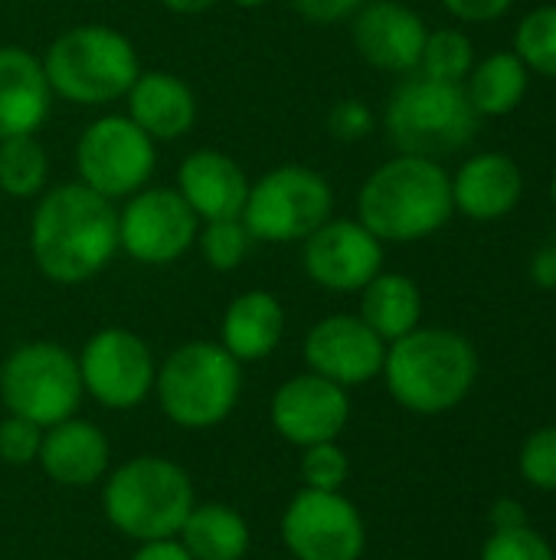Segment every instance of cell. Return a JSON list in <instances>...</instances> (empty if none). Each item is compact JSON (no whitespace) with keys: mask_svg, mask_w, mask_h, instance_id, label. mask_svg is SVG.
<instances>
[{"mask_svg":"<svg viewBox=\"0 0 556 560\" xmlns=\"http://www.w3.org/2000/svg\"><path fill=\"white\" fill-rule=\"evenodd\" d=\"M347 476H351V459L338 446V440L315 443V446H305L301 450V482H305V489L341 492L344 482H347Z\"/></svg>","mask_w":556,"mask_h":560,"instance_id":"31","label":"cell"},{"mask_svg":"<svg viewBox=\"0 0 556 560\" xmlns=\"http://www.w3.org/2000/svg\"><path fill=\"white\" fill-rule=\"evenodd\" d=\"M518 525H528V512L518 499H498L495 509H492V532L498 528H518Z\"/></svg>","mask_w":556,"mask_h":560,"instance_id":"39","label":"cell"},{"mask_svg":"<svg viewBox=\"0 0 556 560\" xmlns=\"http://www.w3.org/2000/svg\"><path fill=\"white\" fill-rule=\"evenodd\" d=\"M131 560H193L187 555V548L177 538H161V541H144Z\"/></svg>","mask_w":556,"mask_h":560,"instance_id":"38","label":"cell"},{"mask_svg":"<svg viewBox=\"0 0 556 560\" xmlns=\"http://www.w3.org/2000/svg\"><path fill=\"white\" fill-rule=\"evenodd\" d=\"M242 390V364L213 341H187L174 348L154 377V394L170 423L184 430H210L223 423Z\"/></svg>","mask_w":556,"mask_h":560,"instance_id":"7","label":"cell"},{"mask_svg":"<svg viewBox=\"0 0 556 560\" xmlns=\"http://www.w3.org/2000/svg\"><path fill=\"white\" fill-rule=\"evenodd\" d=\"M79 358L56 341H26L0 364V400L43 430L75 417L82 404Z\"/></svg>","mask_w":556,"mask_h":560,"instance_id":"9","label":"cell"},{"mask_svg":"<svg viewBox=\"0 0 556 560\" xmlns=\"http://www.w3.org/2000/svg\"><path fill=\"white\" fill-rule=\"evenodd\" d=\"M478 560H556L554 545L531 525L498 528L482 545Z\"/></svg>","mask_w":556,"mask_h":560,"instance_id":"33","label":"cell"},{"mask_svg":"<svg viewBox=\"0 0 556 560\" xmlns=\"http://www.w3.org/2000/svg\"><path fill=\"white\" fill-rule=\"evenodd\" d=\"M164 10H170V13H180V16H193V13H206V10H213L220 0H157Z\"/></svg>","mask_w":556,"mask_h":560,"instance_id":"40","label":"cell"},{"mask_svg":"<svg viewBox=\"0 0 556 560\" xmlns=\"http://www.w3.org/2000/svg\"><path fill=\"white\" fill-rule=\"evenodd\" d=\"M52 98L43 59L13 43L0 46V141L36 135L49 118Z\"/></svg>","mask_w":556,"mask_h":560,"instance_id":"20","label":"cell"},{"mask_svg":"<svg viewBox=\"0 0 556 560\" xmlns=\"http://www.w3.org/2000/svg\"><path fill=\"white\" fill-rule=\"evenodd\" d=\"M43 446V427L23 420V417H7L0 423V459L7 466H29L36 463Z\"/></svg>","mask_w":556,"mask_h":560,"instance_id":"34","label":"cell"},{"mask_svg":"<svg viewBox=\"0 0 556 560\" xmlns=\"http://www.w3.org/2000/svg\"><path fill=\"white\" fill-rule=\"evenodd\" d=\"M292 3H295V10H298L308 23L331 26V23L351 20L367 0H292Z\"/></svg>","mask_w":556,"mask_h":560,"instance_id":"36","label":"cell"},{"mask_svg":"<svg viewBox=\"0 0 556 560\" xmlns=\"http://www.w3.org/2000/svg\"><path fill=\"white\" fill-rule=\"evenodd\" d=\"M177 541L193 560H242L249 555V525L246 518L220 502L193 505Z\"/></svg>","mask_w":556,"mask_h":560,"instance_id":"25","label":"cell"},{"mask_svg":"<svg viewBox=\"0 0 556 560\" xmlns=\"http://www.w3.org/2000/svg\"><path fill=\"white\" fill-rule=\"evenodd\" d=\"M521 479L537 492H556V423L534 430L518 453Z\"/></svg>","mask_w":556,"mask_h":560,"instance_id":"32","label":"cell"},{"mask_svg":"<svg viewBox=\"0 0 556 560\" xmlns=\"http://www.w3.org/2000/svg\"><path fill=\"white\" fill-rule=\"evenodd\" d=\"M475 345L452 328H413L387 345L383 371L390 397L416 417H442L465 404L478 381Z\"/></svg>","mask_w":556,"mask_h":560,"instance_id":"2","label":"cell"},{"mask_svg":"<svg viewBox=\"0 0 556 560\" xmlns=\"http://www.w3.org/2000/svg\"><path fill=\"white\" fill-rule=\"evenodd\" d=\"M301 354L311 374L351 390L380 377L387 341L360 315L338 312L311 325Z\"/></svg>","mask_w":556,"mask_h":560,"instance_id":"15","label":"cell"},{"mask_svg":"<svg viewBox=\"0 0 556 560\" xmlns=\"http://www.w3.org/2000/svg\"><path fill=\"white\" fill-rule=\"evenodd\" d=\"M393 560H416V558H393Z\"/></svg>","mask_w":556,"mask_h":560,"instance_id":"43","label":"cell"},{"mask_svg":"<svg viewBox=\"0 0 556 560\" xmlns=\"http://www.w3.org/2000/svg\"><path fill=\"white\" fill-rule=\"evenodd\" d=\"M49 184V154L36 135L0 141V190L13 200L39 197Z\"/></svg>","mask_w":556,"mask_h":560,"instance_id":"27","label":"cell"},{"mask_svg":"<svg viewBox=\"0 0 556 560\" xmlns=\"http://www.w3.org/2000/svg\"><path fill=\"white\" fill-rule=\"evenodd\" d=\"M108 459L111 450L105 433L92 420H79V417H69L43 430V446L36 456L43 472L69 489L95 486L108 472Z\"/></svg>","mask_w":556,"mask_h":560,"instance_id":"22","label":"cell"},{"mask_svg":"<svg viewBox=\"0 0 556 560\" xmlns=\"http://www.w3.org/2000/svg\"><path fill=\"white\" fill-rule=\"evenodd\" d=\"M102 505L121 535L144 545L177 538L197 502L187 469L161 456H138L108 476Z\"/></svg>","mask_w":556,"mask_h":560,"instance_id":"5","label":"cell"},{"mask_svg":"<svg viewBox=\"0 0 556 560\" xmlns=\"http://www.w3.org/2000/svg\"><path fill=\"white\" fill-rule=\"evenodd\" d=\"M351 420V397L344 387L318 377L298 374L288 377L272 397V427L292 446L331 443L344 433Z\"/></svg>","mask_w":556,"mask_h":560,"instance_id":"16","label":"cell"},{"mask_svg":"<svg viewBox=\"0 0 556 560\" xmlns=\"http://www.w3.org/2000/svg\"><path fill=\"white\" fill-rule=\"evenodd\" d=\"M282 335H285V308L265 289H249L236 295L223 312L220 345L239 364L269 358L282 345Z\"/></svg>","mask_w":556,"mask_h":560,"instance_id":"23","label":"cell"},{"mask_svg":"<svg viewBox=\"0 0 556 560\" xmlns=\"http://www.w3.org/2000/svg\"><path fill=\"white\" fill-rule=\"evenodd\" d=\"M514 0H442V7L462 23H492L511 10Z\"/></svg>","mask_w":556,"mask_h":560,"instance_id":"37","label":"cell"},{"mask_svg":"<svg viewBox=\"0 0 556 560\" xmlns=\"http://www.w3.org/2000/svg\"><path fill=\"white\" fill-rule=\"evenodd\" d=\"M475 66V46L472 39L462 33V30H433L426 36V46H423V56H419V66L416 72L426 75V79H436V82H456L462 85L469 79Z\"/></svg>","mask_w":556,"mask_h":560,"instance_id":"28","label":"cell"},{"mask_svg":"<svg viewBox=\"0 0 556 560\" xmlns=\"http://www.w3.org/2000/svg\"><path fill=\"white\" fill-rule=\"evenodd\" d=\"M39 59L52 95L72 105L118 102L141 75V59L131 36L105 23L62 30Z\"/></svg>","mask_w":556,"mask_h":560,"instance_id":"4","label":"cell"},{"mask_svg":"<svg viewBox=\"0 0 556 560\" xmlns=\"http://www.w3.org/2000/svg\"><path fill=\"white\" fill-rule=\"evenodd\" d=\"M521 194H524V174L514 164V158L501 151H482L469 158L452 177L456 213L478 223L505 220L521 203Z\"/></svg>","mask_w":556,"mask_h":560,"instance_id":"19","label":"cell"},{"mask_svg":"<svg viewBox=\"0 0 556 560\" xmlns=\"http://www.w3.org/2000/svg\"><path fill=\"white\" fill-rule=\"evenodd\" d=\"M125 115L154 141H177L197 125V95L177 72L141 69L125 95Z\"/></svg>","mask_w":556,"mask_h":560,"instance_id":"21","label":"cell"},{"mask_svg":"<svg viewBox=\"0 0 556 560\" xmlns=\"http://www.w3.org/2000/svg\"><path fill=\"white\" fill-rule=\"evenodd\" d=\"M387 345L410 335L423 322V292L403 272H377L360 289V312H357Z\"/></svg>","mask_w":556,"mask_h":560,"instance_id":"24","label":"cell"},{"mask_svg":"<svg viewBox=\"0 0 556 560\" xmlns=\"http://www.w3.org/2000/svg\"><path fill=\"white\" fill-rule=\"evenodd\" d=\"M357 56L380 72H416L426 46V20L400 0H370L351 16Z\"/></svg>","mask_w":556,"mask_h":560,"instance_id":"17","label":"cell"},{"mask_svg":"<svg viewBox=\"0 0 556 560\" xmlns=\"http://www.w3.org/2000/svg\"><path fill=\"white\" fill-rule=\"evenodd\" d=\"M157 141L128 115H98L75 141L79 180L105 200H125L151 184Z\"/></svg>","mask_w":556,"mask_h":560,"instance_id":"10","label":"cell"},{"mask_svg":"<svg viewBox=\"0 0 556 560\" xmlns=\"http://www.w3.org/2000/svg\"><path fill=\"white\" fill-rule=\"evenodd\" d=\"M177 194L190 203V210L206 220H233L242 217L249 177L236 158L216 148L190 151L177 167Z\"/></svg>","mask_w":556,"mask_h":560,"instance_id":"18","label":"cell"},{"mask_svg":"<svg viewBox=\"0 0 556 560\" xmlns=\"http://www.w3.org/2000/svg\"><path fill=\"white\" fill-rule=\"evenodd\" d=\"M551 197H554V207H556V171H554V180H551Z\"/></svg>","mask_w":556,"mask_h":560,"instance_id":"42","label":"cell"},{"mask_svg":"<svg viewBox=\"0 0 556 560\" xmlns=\"http://www.w3.org/2000/svg\"><path fill=\"white\" fill-rule=\"evenodd\" d=\"M82 390L108 410H131L154 390L157 361L147 341L128 328L95 331L79 354Z\"/></svg>","mask_w":556,"mask_h":560,"instance_id":"13","label":"cell"},{"mask_svg":"<svg viewBox=\"0 0 556 560\" xmlns=\"http://www.w3.org/2000/svg\"><path fill=\"white\" fill-rule=\"evenodd\" d=\"M528 82L531 72L518 59V52H492L488 59L472 66L462 85L478 118H505L524 102Z\"/></svg>","mask_w":556,"mask_h":560,"instance_id":"26","label":"cell"},{"mask_svg":"<svg viewBox=\"0 0 556 560\" xmlns=\"http://www.w3.org/2000/svg\"><path fill=\"white\" fill-rule=\"evenodd\" d=\"M514 52L528 72L556 79V3L531 10L514 33Z\"/></svg>","mask_w":556,"mask_h":560,"instance_id":"29","label":"cell"},{"mask_svg":"<svg viewBox=\"0 0 556 560\" xmlns=\"http://www.w3.org/2000/svg\"><path fill=\"white\" fill-rule=\"evenodd\" d=\"M29 256L56 285L95 279L118 256V210L82 180L46 187L29 217Z\"/></svg>","mask_w":556,"mask_h":560,"instance_id":"1","label":"cell"},{"mask_svg":"<svg viewBox=\"0 0 556 560\" xmlns=\"http://www.w3.org/2000/svg\"><path fill=\"white\" fill-rule=\"evenodd\" d=\"M200 217L177 187H141L118 210V249L141 266H170L197 246Z\"/></svg>","mask_w":556,"mask_h":560,"instance_id":"11","label":"cell"},{"mask_svg":"<svg viewBox=\"0 0 556 560\" xmlns=\"http://www.w3.org/2000/svg\"><path fill=\"white\" fill-rule=\"evenodd\" d=\"M229 3H236L239 10H256V7H265L269 0H229Z\"/></svg>","mask_w":556,"mask_h":560,"instance_id":"41","label":"cell"},{"mask_svg":"<svg viewBox=\"0 0 556 560\" xmlns=\"http://www.w3.org/2000/svg\"><path fill=\"white\" fill-rule=\"evenodd\" d=\"M383 128L400 154L439 161L462 151L475 138L478 115L465 95V85L436 82L416 72L390 92Z\"/></svg>","mask_w":556,"mask_h":560,"instance_id":"6","label":"cell"},{"mask_svg":"<svg viewBox=\"0 0 556 560\" xmlns=\"http://www.w3.org/2000/svg\"><path fill=\"white\" fill-rule=\"evenodd\" d=\"M197 249L203 256V262L213 272H233L246 262L249 249H252V236L246 230V223L239 217L233 220H206L200 223L197 233Z\"/></svg>","mask_w":556,"mask_h":560,"instance_id":"30","label":"cell"},{"mask_svg":"<svg viewBox=\"0 0 556 560\" xmlns=\"http://www.w3.org/2000/svg\"><path fill=\"white\" fill-rule=\"evenodd\" d=\"M334 190L328 177L308 164H279L249 180L242 223L252 243H305L321 223L331 220Z\"/></svg>","mask_w":556,"mask_h":560,"instance_id":"8","label":"cell"},{"mask_svg":"<svg viewBox=\"0 0 556 560\" xmlns=\"http://www.w3.org/2000/svg\"><path fill=\"white\" fill-rule=\"evenodd\" d=\"M456 213L452 177L439 161L400 154L383 161L357 194V220L380 243H419Z\"/></svg>","mask_w":556,"mask_h":560,"instance_id":"3","label":"cell"},{"mask_svg":"<svg viewBox=\"0 0 556 560\" xmlns=\"http://www.w3.org/2000/svg\"><path fill=\"white\" fill-rule=\"evenodd\" d=\"M374 125H377V118L364 98H341L328 112V135L344 144L364 141L374 131Z\"/></svg>","mask_w":556,"mask_h":560,"instance_id":"35","label":"cell"},{"mask_svg":"<svg viewBox=\"0 0 556 560\" xmlns=\"http://www.w3.org/2000/svg\"><path fill=\"white\" fill-rule=\"evenodd\" d=\"M305 276L328 292H360L377 272H383V243L354 217H331L301 243Z\"/></svg>","mask_w":556,"mask_h":560,"instance_id":"14","label":"cell"},{"mask_svg":"<svg viewBox=\"0 0 556 560\" xmlns=\"http://www.w3.org/2000/svg\"><path fill=\"white\" fill-rule=\"evenodd\" d=\"M282 541L292 560H360L367 525L341 492L301 489L282 515Z\"/></svg>","mask_w":556,"mask_h":560,"instance_id":"12","label":"cell"}]
</instances>
